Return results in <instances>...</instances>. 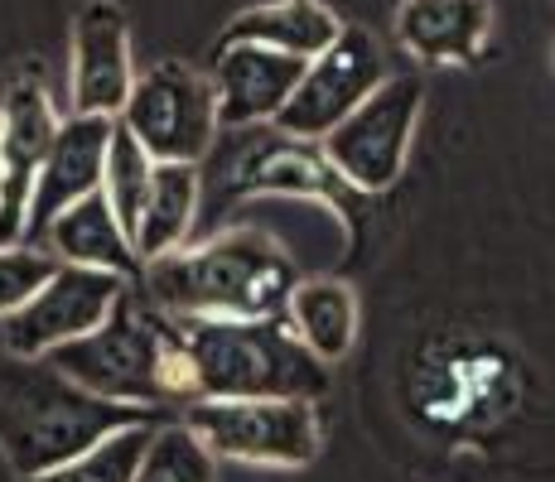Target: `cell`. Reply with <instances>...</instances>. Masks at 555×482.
I'll return each instance as SVG.
<instances>
[{
  "label": "cell",
  "instance_id": "44dd1931",
  "mask_svg": "<svg viewBox=\"0 0 555 482\" xmlns=\"http://www.w3.org/2000/svg\"><path fill=\"white\" fill-rule=\"evenodd\" d=\"M155 425L141 420V425H126V430L106 434L102 444H92L88 454H78L73 464H59L39 478H20V482H131L135 478V464H141V448L151 439Z\"/></svg>",
  "mask_w": 555,
  "mask_h": 482
},
{
  "label": "cell",
  "instance_id": "9a60e30c",
  "mask_svg": "<svg viewBox=\"0 0 555 482\" xmlns=\"http://www.w3.org/2000/svg\"><path fill=\"white\" fill-rule=\"evenodd\" d=\"M493 35V0H405L397 44L421 63H468Z\"/></svg>",
  "mask_w": 555,
  "mask_h": 482
},
{
  "label": "cell",
  "instance_id": "ac0fdd59",
  "mask_svg": "<svg viewBox=\"0 0 555 482\" xmlns=\"http://www.w3.org/2000/svg\"><path fill=\"white\" fill-rule=\"evenodd\" d=\"M338 35H344V19L324 0H271V5L242 10L218 44H261V49L285 53V58L309 63Z\"/></svg>",
  "mask_w": 555,
  "mask_h": 482
},
{
  "label": "cell",
  "instance_id": "7c38bea8",
  "mask_svg": "<svg viewBox=\"0 0 555 482\" xmlns=\"http://www.w3.org/2000/svg\"><path fill=\"white\" fill-rule=\"evenodd\" d=\"M135 82L131 58V25L126 10L112 0H88L73 15V58H68V92L78 116H121Z\"/></svg>",
  "mask_w": 555,
  "mask_h": 482
},
{
  "label": "cell",
  "instance_id": "5b68a950",
  "mask_svg": "<svg viewBox=\"0 0 555 482\" xmlns=\"http://www.w3.org/2000/svg\"><path fill=\"white\" fill-rule=\"evenodd\" d=\"M121 131L135 135V145L155 159V165H203L218 145V102H212V82L194 73L189 63H155V68L135 73L131 96H126Z\"/></svg>",
  "mask_w": 555,
  "mask_h": 482
},
{
  "label": "cell",
  "instance_id": "e0dca14e",
  "mask_svg": "<svg viewBox=\"0 0 555 482\" xmlns=\"http://www.w3.org/2000/svg\"><path fill=\"white\" fill-rule=\"evenodd\" d=\"M285 328L300 338L314 362L334 367L358 342V295L334 275H305L285 299Z\"/></svg>",
  "mask_w": 555,
  "mask_h": 482
},
{
  "label": "cell",
  "instance_id": "9c48e42d",
  "mask_svg": "<svg viewBox=\"0 0 555 482\" xmlns=\"http://www.w3.org/2000/svg\"><path fill=\"white\" fill-rule=\"evenodd\" d=\"M387 78H391V68H387V53H382L377 39L358 25H344V35H338L334 44L319 53V58L305 63L291 102H285L281 116H275V131L319 145Z\"/></svg>",
  "mask_w": 555,
  "mask_h": 482
},
{
  "label": "cell",
  "instance_id": "ffe728a7",
  "mask_svg": "<svg viewBox=\"0 0 555 482\" xmlns=\"http://www.w3.org/2000/svg\"><path fill=\"white\" fill-rule=\"evenodd\" d=\"M131 482H218V458L208 454V444L184 420L155 425Z\"/></svg>",
  "mask_w": 555,
  "mask_h": 482
},
{
  "label": "cell",
  "instance_id": "8992f818",
  "mask_svg": "<svg viewBox=\"0 0 555 482\" xmlns=\"http://www.w3.org/2000/svg\"><path fill=\"white\" fill-rule=\"evenodd\" d=\"M425 88L415 73H391L353 116L334 126L319 141L324 159L338 169L353 193H382L401 179L405 159H411L415 126H421Z\"/></svg>",
  "mask_w": 555,
  "mask_h": 482
},
{
  "label": "cell",
  "instance_id": "8fae6325",
  "mask_svg": "<svg viewBox=\"0 0 555 482\" xmlns=\"http://www.w3.org/2000/svg\"><path fill=\"white\" fill-rule=\"evenodd\" d=\"M116 121L112 116H78L68 112L53 131V145L35 174V193H29L25 208V227H20V242L39 246L49 232V222L59 212H68L73 203L102 193V165H106V145H112ZM44 251V246H39Z\"/></svg>",
  "mask_w": 555,
  "mask_h": 482
},
{
  "label": "cell",
  "instance_id": "7a4b0ae2",
  "mask_svg": "<svg viewBox=\"0 0 555 482\" xmlns=\"http://www.w3.org/2000/svg\"><path fill=\"white\" fill-rule=\"evenodd\" d=\"M295 281V261L266 232L232 227L145 261L135 289L169 318H281Z\"/></svg>",
  "mask_w": 555,
  "mask_h": 482
},
{
  "label": "cell",
  "instance_id": "30bf717a",
  "mask_svg": "<svg viewBox=\"0 0 555 482\" xmlns=\"http://www.w3.org/2000/svg\"><path fill=\"white\" fill-rule=\"evenodd\" d=\"M126 285L131 281H121V275L59 261V271L39 285V295L0 324V348L10 357H49L63 342L88 338L92 328L106 324V314L126 295Z\"/></svg>",
  "mask_w": 555,
  "mask_h": 482
},
{
  "label": "cell",
  "instance_id": "277c9868",
  "mask_svg": "<svg viewBox=\"0 0 555 482\" xmlns=\"http://www.w3.org/2000/svg\"><path fill=\"white\" fill-rule=\"evenodd\" d=\"M198 401H319L328 367L300 348L285 318H179Z\"/></svg>",
  "mask_w": 555,
  "mask_h": 482
},
{
  "label": "cell",
  "instance_id": "7402d4cb",
  "mask_svg": "<svg viewBox=\"0 0 555 482\" xmlns=\"http://www.w3.org/2000/svg\"><path fill=\"white\" fill-rule=\"evenodd\" d=\"M151 174H155V159L135 145L131 131H121V126H116L112 145H106V165H102V198L112 203V212L121 218L126 232H135V218H141V203H145V188H151Z\"/></svg>",
  "mask_w": 555,
  "mask_h": 482
},
{
  "label": "cell",
  "instance_id": "3957f363",
  "mask_svg": "<svg viewBox=\"0 0 555 482\" xmlns=\"http://www.w3.org/2000/svg\"><path fill=\"white\" fill-rule=\"evenodd\" d=\"M141 420L151 415L98 401L63 372H53L44 357H10V352L0 357V448L20 478L73 464L106 434Z\"/></svg>",
  "mask_w": 555,
  "mask_h": 482
},
{
  "label": "cell",
  "instance_id": "2e32d148",
  "mask_svg": "<svg viewBox=\"0 0 555 482\" xmlns=\"http://www.w3.org/2000/svg\"><path fill=\"white\" fill-rule=\"evenodd\" d=\"M39 246L63 265H88V271L121 275L131 285L141 281V256L131 246V232L121 227V218L112 212V203L102 193H92V198L73 203L68 212H59Z\"/></svg>",
  "mask_w": 555,
  "mask_h": 482
},
{
  "label": "cell",
  "instance_id": "d6986e66",
  "mask_svg": "<svg viewBox=\"0 0 555 482\" xmlns=\"http://www.w3.org/2000/svg\"><path fill=\"white\" fill-rule=\"evenodd\" d=\"M198 212H203V169L198 165H155L151 188H145V203H141V218H135V232H131V246H135V256H141V265L189 246V232L198 227Z\"/></svg>",
  "mask_w": 555,
  "mask_h": 482
},
{
  "label": "cell",
  "instance_id": "ba28073f",
  "mask_svg": "<svg viewBox=\"0 0 555 482\" xmlns=\"http://www.w3.org/2000/svg\"><path fill=\"white\" fill-rule=\"evenodd\" d=\"M228 155L218 159L212 188L218 198H314L344 203L353 193L338 179V169L324 159V149L295 141L275 126H247V131H222Z\"/></svg>",
  "mask_w": 555,
  "mask_h": 482
},
{
  "label": "cell",
  "instance_id": "52a82bcc",
  "mask_svg": "<svg viewBox=\"0 0 555 482\" xmlns=\"http://www.w3.org/2000/svg\"><path fill=\"white\" fill-rule=\"evenodd\" d=\"M184 425L218 464L305 468L319 454L314 401H198Z\"/></svg>",
  "mask_w": 555,
  "mask_h": 482
},
{
  "label": "cell",
  "instance_id": "4fadbf2b",
  "mask_svg": "<svg viewBox=\"0 0 555 482\" xmlns=\"http://www.w3.org/2000/svg\"><path fill=\"white\" fill-rule=\"evenodd\" d=\"M63 116L39 82H20L0 96V242H20L35 174L44 165Z\"/></svg>",
  "mask_w": 555,
  "mask_h": 482
},
{
  "label": "cell",
  "instance_id": "6da1fadb",
  "mask_svg": "<svg viewBox=\"0 0 555 482\" xmlns=\"http://www.w3.org/2000/svg\"><path fill=\"white\" fill-rule=\"evenodd\" d=\"M44 362L98 401L141 415L165 411V405H184V411L198 405L194 362L179 338V318L159 314L135 285H126L102 328L78 342H63Z\"/></svg>",
  "mask_w": 555,
  "mask_h": 482
},
{
  "label": "cell",
  "instance_id": "5bb4252c",
  "mask_svg": "<svg viewBox=\"0 0 555 482\" xmlns=\"http://www.w3.org/2000/svg\"><path fill=\"white\" fill-rule=\"evenodd\" d=\"M305 63L285 58L261 44H218L212 53V102H218L222 131H247V126H275L281 106L291 102Z\"/></svg>",
  "mask_w": 555,
  "mask_h": 482
},
{
  "label": "cell",
  "instance_id": "603a6c76",
  "mask_svg": "<svg viewBox=\"0 0 555 482\" xmlns=\"http://www.w3.org/2000/svg\"><path fill=\"white\" fill-rule=\"evenodd\" d=\"M53 271H59V261H53L49 251H39V246L0 242V324L35 299L39 285H44Z\"/></svg>",
  "mask_w": 555,
  "mask_h": 482
}]
</instances>
